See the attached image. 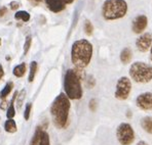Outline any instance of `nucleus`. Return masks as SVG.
Segmentation results:
<instances>
[{
	"label": "nucleus",
	"instance_id": "f704fd0d",
	"mask_svg": "<svg viewBox=\"0 0 152 145\" xmlns=\"http://www.w3.org/2000/svg\"><path fill=\"white\" fill-rule=\"evenodd\" d=\"M0 44H1V39H0Z\"/></svg>",
	"mask_w": 152,
	"mask_h": 145
},
{
	"label": "nucleus",
	"instance_id": "bb28decb",
	"mask_svg": "<svg viewBox=\"0 0 152 145\" xmlns=\"http://www.w3.org/2000/svg\"><path fill=\"white\" fill-rule=\"evenodd\" d=\"M10 8H12V10H15V9H18V8H19L20 3H19V2H17V1H12L10 3Z\"/></svg>",
	"mask_w": 152,
	"mask_h": 145
},
{
	"label": "nucleus",
	"instance_id": "20e7f679",
	"mask_svg": "<svg viewBox=\"0 0 152 145\" xmlns=\"http://www.w3.org/2000/svg\"><path fill=\"white\" fill-rule=\"evenodd\" d=\"M127 12V4L124 0H106L103 4L102 14L105 19H121Z\"/></svg>",
	"mask_w": 152,
	"mask_h": 145
},
{
	"label": "nucleus",
	"instance_id": "6e6552de",
	"mask_svg": "<svg viewBox=\"0 0 152 145\" xmlns=\"http://www.w3.org/2000/svg\"><path fill=\"white\" fill-rule=\"evenodd\" d=\"M136 104L141 110L149 111L152 110V93L144 92L138 95L136 98Z\"/></svg>",
	"mask_w": 152,
	"mask_h": 145
},
{
	"label": "nucleus",
	"instance_id": "39448f33",
	"mask_svg": "<svg viewBox=\"0 0 152 145\" xmlns=\"http://www.w3.org/2000/svg\"><path fill=\"white\" fill-rule=\"evenodd\" d=\"M129 76L137 83H148L152 80V66L143 61L134 62L129 68Z\"/></svg>",
	"mask_w": 152,
	"mask_h": 145
},
{
	"label": "nucleus",
	"instance_id": "412c9836",
	"mask_svg": "<svg viewBox=\"0 0 152 145\" xmlns=\"http://www.w3.org/2000/svg\"><path fill=\"white\" fill-rule=\"evenodd\" d=\"M38 145H50V135L44 131L43 134L41 136V139H40L39 143Z\"/></svg>",
	"mask_w": 152,
	"mask_h": 145
},
{
	"label": "nucleus",
	"instance_id": "7ed1b4c3",
	"mask_svg": "<svg viewBox=\"0 0 152 145\" xmlns=\"http://www.w3.org/2000/svg\"><path fill=\"white\" fill-rule=\"evenodd\" d=\"M65 93L69 99L77 100L82 97V87L80 77L75 70H68L65 75L64 80Z\"/></svg>",
	"mask_w": 152,
	"mask_h": 145
},
{
	"label": "nucleus",
	"instance_id": "ddd939ff",
	"mask_svg": "<svg viewBox=\"0 0 152 145\" xmlns=\"http://www.w3.org/2000/svg\"><path fill=\"white\" fill-rule=\"evenodd\" d=\"M132 56H133V53H132L131 49L124 48L120 53V61H121L122 63H129L132 59Z\"/></svg>",
	"mask_w": 152,
	"mask_h": 145
},
{
	"label": "nucleus",
	"instance_id": "c85d7f7f",
	"mask_svg": "<svg viewBox=\"0 0 152 145\" xmlns=\"http://www.w3.org/2000/svg\"><path fill=\"white\" fill-rule=\"evenodd\" d=\"M3 76H4V71H3V66L0 64V80L3 78Z\"/></svg>",
	"mask_w": 152,
	"mask_h": 145
},
{
	"label": "nucleus",
	"instance_id": "a211bd4d",
	"mask_svg": "<svg viewBox=\"0 0 152 145\" xmlns=\"http://www.w3.org/2000/svg\"><path fill=\"white\" fill-rule=\"evenodd\" d=\"M37 62L36 61H32L30 64V74H29V82H33L35 78V75H36V72H37Z\"/></svg>",
	"mask_w": 152,
	"mask_h": 145
},
{
	"label": "nucleus",
	"instance_id": "2f4dec72",
	"mask_svg": "<svg viewBox=\"0 0 152 145\" xmlns=\"http://www.w3.org/2000/svg\"><path fill=\"white\" fill-rule=\"evenodd\" d=\"M65 1H66L67 4H69V3H72V2L74 1V0H65Z\"/></svg>",
	"mask_w": 152,
	"mask_h": 145
},
{
	"label": "nucleus",
	"instance_id": "f257e3e1",
	"mask_svg": "<svg viewBox=\"0 0 152 145\" xmlns=\"http://www.w3.org/2000/svg\"><path fill=\"white\" fill-rule=\"evenodd\" d=\"M70 106V99L65 93H61L53 100L50 107V113L53 124L57 128L63 129L68 125Z\"/></svg>",
	"mask_w": 152,
	"mask_h": 145
},
{
	"label": "nucleus",
	"instance_id": "9b49d317",
	"mask_svg": "<svg viewBox=\"0 0 152 145\" xmlns=\"http://www.w3.org/2000/svg\"><path fill=\"white\" fill-rule=\"evenodd\" d=\"M48 9L53 12H60L66 7V1L65 0H45Z\"/></svg>",
	"mask_w": 152,
	"mask_h": 145
},
{
	"label": "nucleus",
	"instance_id": "0eeeda50",
	"mask_svg": "<svg viewBox=\"0 0 152 145\" xmlns=\"http://www.w3.org/2000/svg\"><path fill=\"white\" fill-rule=\"evenodd\" d=\"M132 90V82L127 77H121L116 83L115 98L118 100H126L129 96Z\"/></svg>",
	"mask_w": 152,
	"mask_h": 145
},
{
	"label": "nucleus",
	"instance_id": "a878e982",
	"mask_svg": "<svg viewBox=\"0 0 152 145\" xmlns=\"http://www.w3.org/2000/svg\"><path fill=\"white\" fill-rule=\"evenodd\" d=\"M96 108H97V102H96L95 99H91V101H89V109H91V111H95Z\"/></svg>",
	"mask_w": 152,
	"mask_h": 145
},
{
	"label": "nucleus",
	"instance_id": "b1692460",
	"mask_svg": "<svg viewBox=\"0 0 152 145\" xmlns=\"http://www.w3.org/2000/svg\"><path fill=\"white\" fill-rule=\"evenodd\" d=\"M31 108H32V104H31V103H28V104H27V105H26V108H25V113H24V118H25L26 121H28L29 118H30Z\"/></svg>",
	"mask_w": 152,
	"mask_h": 145
},
{
	"label": "nucleus",
	"instance_id": "6ab92c4d",
	"mask_svg": "<svg viewBox=\"0 0 152 145\" xmlns=\"http://www.w3.org/2000/svg\"><path fill=\"white\" fill-rule=\"evenodd\" d=\"M15 19H22L23 22H28L30 19V14L27 12L21 10V12H17V13L15 14Z\"/></svg>",
	"mask_w": 152,
	"mask_h": 145
},
{
	"label": "nucleus",
	"instance_id": "72a5a7b5",
	"mask_svg": "<svg viewBox=\"0 0 152 145\" xmlns=\"http://www.w3.org/2000/svg\"><path fill=\"white\" fill-rule=\"evenodd\" d=\"M35 1H37V2H40V1H41V0H35Z\"/></svg>",
	"mask_w": 152,
	"mask_h": 145
},
{
	"label": "nucleus",
	"instance_id": "393cba45",
	"mask_svg": "<svg viewBox=\"0 0 152 145\" xmlns=\"http://www.w3.org/2000/svg\"><path fill=\"white\" fill-rule=\"evenodd\" d=\"M25 94H26V91L25 90H22L21 91V94L20 95H18V97H19V100H18V105H19V107H21V105H22V102H23V99H24V97H25Z\"/></svg>",
	"mask_w": 152,
	"mask_h": 145
},
{
	"label": "nucleus",
	"instance_id": "5701e85b",
	"mask_svg": "<svg viewBox=\"0 0 152 145\" xmlns=\"http://www.w3.org/2000/svg\"><path fill=\"white\" fill-rule=\"evenodd\" d=\"M31 42H32V38H31V36H28L26 38L25 45H24V54H27V52L29 51L31 46Z\"/></svg>",
	"mask_w": 152,
	"mask_h": 145
},
{
	"label": "nucleus",
	"instance_id": "423d86ee",
	"mask_svg": "<svg viewBox=\"0 0 152 145\" xmlns=\"http://www.w3.org/2000/svg\"><path fill=\"white\" fill-rule=\"evenodd\" d=\"M116 138L120 145H131L135 141V131L129 123H121L116 129Z\"/></svg>",
	"mask_w": 152,
	"mask_h": 145
},
{
	"label": "nucleus",
	"instance_id": "f3484780",
	"mask_svg": "<svg viewBox=\"0 0 152 145\" xmlns=\"http://www.w3.org/2000/svg\"><path fill=\"white\" fill-rule=\"evenodd\" d=\"M12 87H13V83H12V82H8V83L5 85V87L3 88V90L0 92V97H1L2 99H4V98H5L10 92H12Z\"/></svg>",
	"mask_w": 152,
	"mask_h": 145
},
{
	"label": "nucleus",
	"instance_id": "1a4fd4ad",
	"mask_svg": "<svg viewBox=\"0 0 152 145\" xmlns=\"http://www.w3.org/2000/svg\"><path fill=\"white\" fill-rule=\"evenodd\" d=\"M136 46L141 52L148 51L152 46V35L150 33H145V34L141 35L136 41Z\"/></svg>",
	"mask_w": 152,
	"mask_h": 145
},
{
	"label": "nucleus",
	"instance_id": "7c9ffc66",
	"mask_svg": "<svg viewBox=\"0 0 152 145\" xmlns=\"http://www.w3.org/2000/svg\"><path fill=\"white\" fill-rule=\"evenodd\" d=\"M137 145H149V144L147 143V142H145V141H139Z\"/></svg>",
	"mask_w": 152,
	"mask_h": 145
},
{
	"label": "nucleus",
	"instance_id": "aec40b11",
	"mask_svg": "<svg viewBox=\"0 0 152 145\" xmlns=\"http://www.w3.org/2000/svg\"><path fill=\"white\" fill-rule=\"evenodd\" d=\"M84 32H86V34L88 36H91L94 32V26L91 23V21H88V19H86V23H84Z\"/></svg>",
	"mask_w": 152,
	"mask_h": 145
},
{
	"label": "nucleus",
	"instance_id": "473e14b6",
	"mask_svg": "<svg viewBox=\"0 0 152 145\" xmlns=\"http://www.w3.org/2000/svg\"><path fill=\"white\" fill-rule=\"evenodd\" d=\"M150 59H151V61H152V46H151V48H150Z\"/></svg>",
	"mask_w": 152,
	"mask_h": 145
},
{
	"label": "nucleus",
	"instance_id": "c756f323",
	"mask_svg": "<svg viewBox=\"0 0 152 145\" xmlns=\"http://www.w3.org/2000/svg\"><path fill=\"white\" fill-rule=\"evenodd\" d=\"M6 104H7V101H6V100H3V101H2V103L0 104V108H1V109H5Z\"/></svg>",
	"mask_w": 152,
	"mask_h": 145
},
{
	"label": "nucleus",
	"instance_id": "cd10ccee",
	"mask_svg": "<svg viewBox=\"0 0 152 145\" xmlns=\"http://www.w3.org/2000/svg\"><path fill=\"white\" fill-rule=\"evenodd\" d=\"M6 12H7V8H6V7H1V8H0V17H3Z\"/></svg>",
	"mask_w": 152,
	"mask_h": 145
},
{
	"label": "nucleus",
	"instance_id": "9d476101",
	"mask_svg": "<svg viewBox=\"0 0 152 145\" xmlns=\"http://www.w3.org/2000/svg\"><path fill=\"white\" fill-rule=\"evenodd\" d=\"M147 24H148V19L146 15H138L133 21V26H132L133 32L136 34H141L146 29Z\"/></svg>",
	"mask_w": 152,
	"mask_h": 145
},
{
	"label": "nucleus",
	"instance_id": "2eb2a0df",
	"mask_svg": "<svg viewBox=\"0 0 152 145\" xmlns=\"http://www.w3.org/2000/svg\"><path fill=\"white\" fill-rule=\"evenodd\" d=\"M4 129H5V131L8 133H15L17 132L18 128H17V124H15V120L8 119L7 121L5 122V124H4Z\"/></svg>",
	"mask_w": 152,
	"mask_h": 145
},
{
	"label": "nucleus",
	"instance_id": "dca6fc26",
	"mask_svg": "<svg viewBox=\"0 0 152 145\" xmlns=\"http://www.w3.org/2000/svg\"><path fill=\"white\" fill-rule=\"evenodd\" d=\"M13 75L15 76V77L18 78H21L23 77L24 75H25L26 73V63L25 62H23V63L19 64V66H17L15 69H13Z\"/></svg>",
	"mask_w": 152,
	"mask_h": 145
},
{
	"label": "nucleus",
	"instance_id": "4468645a",
	"mask_svg": "<svg viewBox=\"0 0 152 145\" xmlns=\"http://www.w3.org/2000/svg\"><path fill=\"white\" fill-rule=\"evenodd\" d=\"M44 131L42 130V127H37V129L35 130V133L33 135V138L31 139L30 145H38L40 139H41V136L43 134Z\"/></svg>",
	"mask_w": 152,
	"mask_h": 145
},
{
	"label": "nucleus",
	"instance_id": "f8f14e48",
	"mask_svg": "<svg viewBox=\"0 0 152 145\" xmlns=\"http://www.w3.org/2000/svg\"><path fill=\"white\" fill-rule=\"evenodd\" d=\"M141 126L148 134H152V118L145 117L141 121Z\"/></svg>",
	"mask_w": 152,
	"mask_h": 145
},
{
	"label": "nucleus",
	"instance_id": "f03ea898",
	"mask_svg": "<svg viewBox=\"0 0 152 145\" xmlns=\"http://www.w3.org/2000/svg\"><path fill=\"white\" fill-rule=\"evenodd\" d=\"M93 56V45L86 39L77 40L71 49V61L77 69H84L89 64Z\"/></svg>",
	"mask_w": 152,
	"mask_h": 145
},
{
	"label": "nucleus",
	"instance_id": "4be33fe9",
	"mask_svg": "<svg viewBox=\"0 0 152 145\" xmlns=\"http://www.w3.org/2000/svg\"><path fill=\"white\" fill-rule=\"evenodd\" d=\"M15 115V103H13V102H10V107L7 108V111H6V117H7V119H12Z\"/></svg>",
	"mask_w": 152,
	"mask_h": 145
}]
</instances>
